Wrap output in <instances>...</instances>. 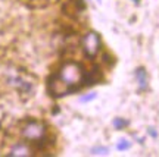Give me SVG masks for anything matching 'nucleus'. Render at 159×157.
<instances>
[{
	"label": "nucleus",
	"mask_w": 159,
	"mask_h": 157,
	"mask_svg": "<svg viewBox=\"0 0 159 157\" xmlns=\"http://www.w3.org/2000/svg\"><path fill=\"white\" fill-rule=\"evenodd\" d=\"M96 97H97L96 93H89V94H84V95H81V97H80V103H90V101L96 100Z\"/></svg>",
	"instance_id": "13"
},
{
	"label": "nucleus",
	"mask_w": 159,
	"mask_h": 157,
	"mask_svg": "<svg viewBox=\"0 0 159 157\" xmlns=\"http://www.w3.org/2000/svg\"><path fill=\"white\" fill-rule=\"evenodd\" d=\"M90 153L93 156H108L109 148L108 147H103V146H97V147H93L90 150Z\"/></svg>",
	"instance_id": "11"
},
{
	"label": "nucleus",
	"mask_w": 159,
	"mask_h": 157,
	"mask_svg": "<svg viewBox=\"0 0 159 157\" xmlns=\"http://www.w3.org/2000/svg\"><path fill=\"white\" fill-rule=\"evenodd\" d=\"M112 126H114L116 131H122V129L130 126V120L125 118H121V116H116V118H114V120H112Z\"/></svg>",
	"instance_id": "9"
},
{
	"label": "nucleus",
	"mask_w": 159,
	"mask_h": 157,
	"mask_svg": "<svg viewBox=\"0 0 159 157\" xmlns=\"http://www.w3.org/2000/svg\"><path fill=\"white\" fill-rule=\"evenodd\" d=\"M146 132H148V135L150 137V138H153V140H156V138H158V129L155 128V126H148Z\"/></svg>",
	"instance_id": "14"
},
{
	"label": "nucleus",
	"mask_w": 159,
	"mask_h": 157,
	"mask_svg": "<svg viewBox=\"0 0 159 157\" xmlns=\"http://www.w3.org/2000/svg\"><path fill=\"white\" fill-rule=\"evenodd\" d=\"M85 9V5L83 0H68L63 5V12L69 16H78L81 12Z\"/></svg>",
	"instance_id": "7"
},
{
	"label": "nucleus",
	"mask_w": 159,
	"mask_h": 157,
	"mask_svg": "<svg viewBox=\"0 0 159 157\" xmlns=\"http://www.w3.org/2000/svg\"><path fill=\"white\" fill-rule=\"evenodd\" d=\"M33 153H34V150H33L27 142H16V144L9 150L7 156H11V157H30V156H33Z\"/></svg>",
	"instance_id": "6"
},
{
	"label": "nucleus",
	"mask_w": 159,
	"mask_h": 157,
	"mask_svg": "<svg viewBox=\"0 0 159 157\" xmlns=\"http://www.w3.org/2000/svg\"><path fill=\"white\" fill-rule=\"evenodd\" d=\"M84 66L78 62H66L63 63L56 73H53L47 81V91L52 97L61 98L78 91L84 87Z\"/></svg>",
	"instance_id": "1"
},
{
	"label": "nucleus",
	"mask_w": 159,
	"mask_h": 157,
	"mask_svg": "<svg viewBox=\"0 0 159 157\" xmlns=\"http://www.w3.org/2000/svg\"><path fill=\"white\" fill-rule=\"evenodd\" d=\"M21 135L25 141L28 142H44L46 135H47V126L44 122L41 120H35V119H30L21 128Z\"/></svg>",
	"instance_id": "2"
},
{
	"label": "nucleus",
	"mask_w": 159,
	"mask_h": 157,
	"mask_svg": "<svg viewBox=\"0 0 159 157\" xmlns=\"http://www.w3.org/2000/svg\"><path fill=\"white\" fill-rule=\"evenodd\" d=\"M102 72H100V69L99 68H93L91 71H89V72H85L84 75V87L87 85V87H90V85L93 84H97L99 81H102Z\"/></svg>",
	"instance_id": "8"
},
{
	"label": "nucleus",
	"mask_w": 159,
	"mask_h": 157,
	"mask_svg": "<svg viewBox=\"0 0 159 157\" xmlns=\"http://www.w3.org/2000/svg\"><path fill=\"white\" fill-rule=\"evenodd\" d=\"M134 78L139 85V93H146L149 90V76L144 66H139L134 71Z\"/></svg>",
	"instance_id": "5"
},
{
	"label": "nucleus",
	"mask_w": 159,
	"mask_h": 157,
	"mask_svg": "<svg viewBox=\"0 0 159 157\" xmlns=\"http://www.w3.org/2000/svg\"><path fill=\"white\" fill-rule=\"evenodd\" d=\"M133 137H134V140H136L140 146H143V144H144V141H146V138H144V137H139L137 134H133Z\"/></svg>",
	"instance_id": "15"
},
{
	"label": "nucleus",
	"mask_w": 159,
	"mask_h": 157,
	"mask_svg": "<svg viewBox=\"0 0 159 157\" xmlns=\"http://www.w3.org/2000/svg\"><path fill=\"white\" fill-rule=\"evenodd\" d=\"M7 84L11 85L13 90H16L22 97H30L33 95L35 90V79L31 75L22 72L11 73L7 76Z\"/></svg>",
	"instance_id": "3"
},
{
	"label": "nucleus",
	"mask_w": 159,
	"mask_h": 157,
	"mask_svg": "<svg viewBox=\"0 0 159 157\" xmlns=\"http://www.w3.org/2000/svg\"><path fill=\"white\" fill-rule=\"evenodd\" d=\"M22 2H25L31 7H44V6L50 5V3L56 2V0H22Z\"/></svg>",
	"instance_id": "10"
},
{
	"label": "nucleus",
	"mask_w": 159,
	"mask_h": 157,
	"mask_svg": "<svg viewBox=\"0 0 159 157\" xmlns=\"http://www.w3.org/2000/svg\"><path fill=\"white\" fill-rule=\"evenodd\" d=\"M81 47H83L84 55L89 59H94L102 49V40H100L99 33H96V31L85 33L84 37L81 38Z\"/></svg>",
	"instance_id": "4"
},
{
	"label": "nucleus",
	"mask_w": 159,
	"mask_h": 157,
	"mask_svg": "<svg viewBox=\"0 0 159 157\" xmlns=\"http://www.w3.org/2000/svg\"><path fill=\"white\" fill-rule=\"evenodd\" d=\"M131 2H133V3H136V5H137V6L140 5V0H131Z\"/></svg>",
	"instance_id": "16"
},
{
	"label": "nucleus",
	"mask_w": 159,
	"mask_h": 157,
	"mask_svg": "<svg viewBox=\"0 0 159 157\" xmlns=\"http://www.w3.org/2000/svg\"><path fill=\"white\" fill-rule=\"evenodd\" d=\"M131 141H128L127 138H121L118 141V144H116V150L118 151H127V150H130L131 148Z\"/></svg>",
	"instance_id": "12"
},
{
	"label": "nucleus",
	"mask_w": 159,
	"mask_h": 157,
	"mask_svg": "<svg viewBox=\"0 0 159 157\" xmlns=\"http://www.w3.org/2000/svg\"><path fill=\"white\" fill-rule=\"evenodd\" d=\"M97 2H99V3H102V0H97Z\"/></svg>",
	"instance_id": "17"
}]
</instances>
